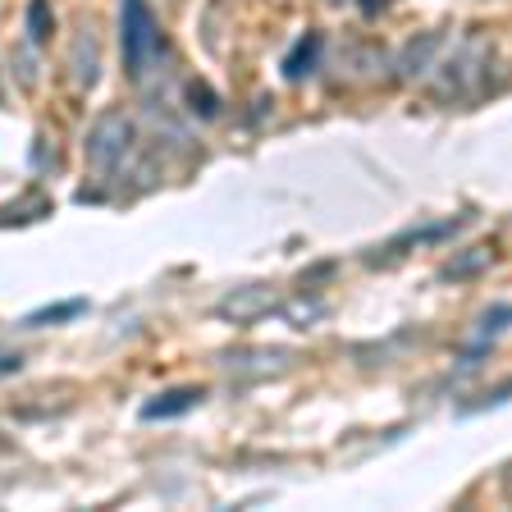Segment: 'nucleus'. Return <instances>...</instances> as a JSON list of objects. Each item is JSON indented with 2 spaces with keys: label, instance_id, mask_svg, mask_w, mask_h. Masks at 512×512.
<instances>
[{
  "label": "nucleus",
  "instance_id": "obj_2",
  "mask_svg": "<svg viewBox=\"0 0 512 512\" xmlns=\"http://www.w3.org/2000/svg\"><path fill=\"white\" fill-rule=\"evenodd\" d=\"M133 151H138V128H133V119L124 110L101 115L92 124V133H87V165L101 179H115L128 160H133Z\"/></svg>",
  "mask_w": 512,
  "mask_h": 512
},
{
  "label": "nucleus",
  "instance_id": "obj_15",
  "mask_svg": "<svg viewBox=\"0 0 512 512\" xmlns=\"http://www.w3.org/2000/svg\"><path fill=\"white\" fill-rule=\"evenodd\" d=\"M83 307H87V302H55V307L32 311L23 325H32V330H37V325H55V320H74V316H83Z\"/></svg>",
  "mask_w": 512,
  "mask_h": 512
},
{
  "label": "nucleus",
  "instance_id": "obj_10",
  "mask_svg": "<svg viewBox=\"0 0 512 512\" xmlns=\"http://www.w3.org/2000/svg\"><path fill=\"white\" fill-rule=\"evenodd\" d=\"M202 384H188V389H165L160 398H151L147 407H142V416L147 421H170V416H183V412H192V407L202 403Z\"/></svg>",
  "mask_w": 512,
  "mask_h": 512
},
{
  "label": "nucleus",
  "instance_id": "obj_4",
  "mask_svg": "<svg viewBox=\"0 0 512 512\" xmlns=\"http://www.w3.org/2000/svg\"><path fill=\"white\" fill-rule=\"evenodd\" d=\"M279 311V293L270 284H243V288H229L220 302H215V316L229 320V325H256Z\"/></svg>",
  "mask_w": 512,
  "mask_h": 512
},
{
  "label": "nucleus",
  "instance_id": "obj_8",
  "mask_svg": "<svg viewBox=\"0 0 512 512\" xmlns=\"http://www.w3.org/2000/svg\"><path fill=\"white\" fill-rule=\"evenodd\" d=\"M435 60H439V32H421V37H412V42H407V51L398 55V78H403V83H412V78L430 74V69H435Z\"/></svg>",
  "mask_w": 512,
  "mask_h": 512
},
{
  "label": "nucleus",
  "instance_id": "obj_3",
  "mask_svg": "<svg viewBox=\"0 0 512 512\" xmlns=\"http://www.w3.org/2000/svg\"><path fill=\"white\" fill-rule=\"evenodd\" d=\"M124 69L133 78L151 74L165 60V37H160L156 14L147 10V0H124Z\"/></svg>",
  "mask_w": 512,
  "mask_h": 512
},
{
  "label": "nucleus",
  "instance_id": "obj_12",
  "mask_svg": "<svg viewBox=\"0 0 512 512\" xmlns=\"http://www.w3.org/2000/svg\"><path fill=\"white\" fill-rule=\"evenodd\" d=\"M320 316H325V298H293L284 307V320L288 325H298V330H311Z\"/></svg>",
  "mask_w": 512,
  "mask_h": 512
},
{
  "label": "nucleus",
  "instance_id": "obj_7",
  "mask_svg": "<svg viewBox=\"0 0 512 512\" xmlns=\"http://www.w3.org/2000/svg\"><path fill=\"white\" fill-rule=\"evenodd\" d=\"M508 320H512L508 302H494V307L476 320V330H471V339H467V348H462V357H458V362H462V366L480 362V357H485V352H490L494 343L503 339V330H508Z\"/></svg>",
  "mask_w": 512,
  "mask_h": 512
},
{
  "label": "nucleus",
  "instance_id": "obj_16",
  "mask_svg": "<svg viewBox=\"0 0 512 512\" xmlns=\"http://www.w3.org/2000/svg\"><path fill=\"white\" fill-rule=\"evenodd\" d=\"M188 92H192V101H197V115H215V106H220V101H215V96L206 92L202 83H192Z\"/></svg>",
  "mask_w": 512,
  "mask_h": 512
},
{
  "label": "nucleus",
  "instance_id": "obj_1",
  "mask_svg": "<svg viewBox=\"0 0 512 512\" xmlns=\"http://www.w3.org/2000/svg\"><path fill=\"white\" fill-rule=\"evenodd\" d=\"M494 78H499L494 51L485 42H467L462 51L448 55L444 64L435 60V87H430V96H435V101H448V106L480 101V96L494 87Z\"/></svg>",
  "mask_w": 512,
  "mask_h": 512
},
{
  "label": "nucleus",
  "instance_id": "obj_13",
  "mask_svg": "<svg viewBox=\"0 0 512 512\" xmlns=\"http://www.w3.org/2000/svg\"><path fill=\"white\" fill-rule=\"evenodd\" d=\"M494 266V252H485V247H476L471 256H458V261H448L444 266V279H467V275H485V270Z\"/></svg>",
  "mask_w": 512,
  "mask_h": 512
},
{
  "label": "nucleus",
  "instance_id": "obj_5",
  "mask_svg": "<svg viewBox=\"0 0 512 512\" xmlns=\"http://www.w3.org/2000/svg\"><path fill=\"white\" fill-rule=\"evenodd\" d=\"M467 220H448V224H421V229H412V234H403V238H394V243H384V247H375L366 261L371 266H389V261H398V256H407L412 247H421V243H444V238H453L462 229Z\"/></svg>",
  "mask_w": 512,
  "mask_h": 512
},
{
  "label": "nucleus",
  "instance_id": "obj_6",
  "mask_svg": "<svg viewBox=\"0 0 512 512\" xmlns=\"http://www.w3.org/2000/svg\"><path fill=\"white\" fill-rule=\"evenodd\" d=\"M298 362L288 348H247V352H224V366L238 375H256V380H266V375H284L288 366Z\"/></svg>",
  "mask_w": 512,
  "mask_h": 512
},
{
  "label": "nucleus",
  "instance_id": "obj_11",
  "mask_svg": "<svg viewBox=\"0 0 512 512\" xmlns=\"http://www.w3.org/2000/svg\"><path fill=\"white\" fill-rule=\"evenodd\" d=\"M320 55H325V37H320V32H307V37H302V42L288 51L284 78H288V83H302V78H307L311 69L320 64Z\"/></svg>",
  "mask_w": 512,
  "mask_h": 512
},
{
  "label": "nucleus",
  "instance_id": "obj_19",
  "mask_svg": "<svg viewBox=\"0 0 512 512\" xmlns=\"http://www.w3.org/2000/svg\"><path fill=\"white\" fill-rule=\"evenodd\" d=\"M0 96H5V83H0Z\"/></svg>",
  "mask_w": 512,
  "mask_h": 512
},
{
  "label": "nucleus",
  "instance_id": "obj_9",
  "mask_svg": "<svg viewBox=\"0 0 512 512\" xmlns=\"http://www.w3.org/2000/svg\"><path fill=\"white\" fill-rule=\"evenodd\" d=\"M69 64H74V74H78V87H92L96 74H101V42H96V32L92 23H83L74 37V51H69Z\"/></svg>",
  "mask_w": 512,
  "mask_h": 512
},
{
  "label": "nucleus",
  "instance_id": "obj_17",
  "mask_svg": "<svg viewBox=\"0 0 512 512\" xmlns=\"http://www.w3.org/2000/svg\"><path fill=\"white\" fill-rule=\"evenodd\" d=\"M14 60H19V78L32 87V64H28V51H19V55H14Z\"/></svg>",
  "mask_w": 512,
  "mask_h": 512
},
{
  "label": "nucleus",
  "instance_id": "obj_14",
  "mask_svg": "<svg viewBox=\"0 0 512 512\" xmlns=\"http://www.w3.org/2000/svg\"><path fill=\"white\" fill-rule=\"evenodd\" d=\"M55 32V14H51V0H28V37L37 46L46 42Z\"/></svg>",
  "mask_w": 512,
  "mask_h": 512
},
{
  "label": "nucleus",
  "instance_id": "obj_18",
  "mask_svg": "<svg viewBox=\"0 0 512 512\" xmlns=\"http://www.w3.org/2000/svg\"><path fill=\"white\" fill-rule=\"evenodd\" d=\"M362 10H366V14H375V10H380V0H362Z\"/></svg>",
  "mask_w": 512,
  "mask_h": 512
}]
</instances>
